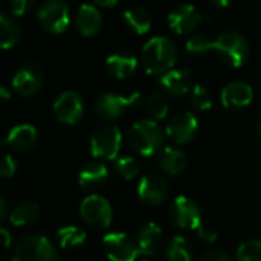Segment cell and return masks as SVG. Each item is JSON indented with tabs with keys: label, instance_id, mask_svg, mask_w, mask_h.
Listing matches in <instances>:
<instances>
[{
	"label": "cell",
	"instance_id": "6da1fadb",
	"mask_svg": "<svg viewBox=\"0 0 261 261\" xmlns=\"http://www.w3.org/2000/svg\"><path fill=\"white\" fill-rule=\"evenodd\" d=\"M177 60V47L167 37H153L142 49V61L147 73H165Z\"/></svg>",
	"mask_w": 261,
	"mask_h": 261
},
{
	"label": "cell",
	"instance_id": "7a4b0ae2",
	"mask_svg": "<svg viewBox=\"0 0 261 261\" xmlns=\"http://www.w3.org/2000/svg\"><path fill=\"white\" fill-rule=\"evenodd\" d=\"M128 142L141 156H153L161 150L164 135L154 121H139L130 128Z\"/></svg>",
	"mask_w": 261,
	"mask_h": 261
},
{
	"label": "cell",
	"instance_id": "3957f363",
	"mask_svg": "<svg viewBox=\"0 0 261 261\" xmlns=\"http://www.w3.org/2000/svg\"><path fill=\"white\" fill-rule=\"evenodd\" d=\"M12 261H58V254L47 237L35 234L23 237L12 251Z\"/></svg>",
	"mask_w": 261,
	"mask_h": 261
},
{
	"label": "cell",
	"instance_id": "277c9868",
	"mask_svg": "<svg viewBox=\"0 0 261 261\" xmlns=\"http://www.w3.org/2000/svg\"><path fill=\"white\" fill-rule=\"evenodd\" d=\"M214 50H217L219 55L232 67H242L249 57V44L246 38L236 31L220 34L216 40Z\"/></svg>",
	"mask_w": 261,
	"mask_h": 261
},
{
	"label": "cell",
	"instance_id": "5b68a950",
	"mask_svg": "<svg viewBox=\"0 0 261 261\" xmlns=\"http://www.w3.org/2000/svg\"><path fill=\"white\" fill-rule=\"evenodd\" d=\"M37 17L41 28L52 34L64 32L70 23L69 8L63 0H46L40 6Z\"/></svg>",
	"mask_w": 261,
	"mask_h": 261
},
{
	"label": "cell",
	"instance_id": "8992f818",
	"mask_svg": "<svg viewBox=\"0 0 261 261\" xmlns=\"http://www.w3.org/2000/svg\"><path fill=\"white\" fill-rule=\"evenodd\" d=\"M81 219L93 228H107L112 223L113 211L107 199L98 194L87 196L80 205Z\"/></svg>",
	"mask_w": 261,
	"mask_h": 261
},
{
	"label": "cell",
	"instance_id": "52a82bcc",
	"mask_svg": "<svg viewBox=\"0 0 261 261\" xmlns=\"http://www.w3.org/2000/svg\"><path fill=\"white\" fill-rule=\"evenodd\" d=\"M170 220L171 223L185 231H196L199 225L202 223V214L200 208L194 200L185 196H179L174 199L171 210H170Z\"/></svg>",
	"mask_w": 261,
	"mask_h": 261
},
{
	"label": "cell",
	"instance_id": "ba28073f",
	"mask_svg": "<svg viewBox=\"0 0 261 261\" xmlns=\"http://www.w3.org/2000/svg\"><path fill=\"white\" fill-rule=\"evenodd\" d=\"M121 132L115 125H104L96 130L90 139V150L95 158L116 159L121 148Z\"/></svg>",
	"mask_w": 261,
	"mask_h": 261
},
{
	"label": "cell",
	"instance_id": "9c48e42d",
	"mask_svg": "<svg viewBox=\"0 0 261 261\" xmlns=\"http://www.w3.org/2000/svg\"><path fill=\"white\" fill-rule=\"evenodd\" d=\"M142 101L141 93H133L130 96H122L116 93H106L95 102V112L102 119H118L125 109L139 106Z\"/></svg>",
	"mask_w": 261,
	"mask_h": 261
},
{
	"label": "cell",
	"instance_id": "30bf717a",
	"mask_svg": "<svg viewBox=\"0 0 261 261\" xmlns=\"http://www.w3.org/2000/svg\"><path fill=\"white\" fill-rule=\"evenodd\" d=\"M102 248L110 261H136L141 255L138 245L122 232H110L104 236Z\"/></svg>",
	"mask_w": 261,
	"mask_h": 261
},
{
	"label": "cell",
	"instance_id": "8fae6325",
	"mask_svg": "<svg viewBox=\"0 0 261 261\" xmlns=\"http://www.w3.org/2000/svg\"><path fill=\"white\" fill-rule=\"evenodd\" d=\"M44 83V75L37 63H24L15 73L12 80V87L21 96L35 95Z\"/></svg>",
	"mask_w": 261,
	"mask_h": 261
},
{
	"label": "cell",
	"instance_id": "7c38bea8",
	"mask_svg": "<svg viewBox=\"0 0 261 261\" xmlns=\"http://www.w3.org/2000/svg\"><path fill=\"white\" fill-rule=\"evenodd\" d=\"M139 199L151 206H158L164 203L168 197V185L158 174H147L139 180L138 185Z\"/></svg>",
	"mask_w": 261,
	"mask_h": 261
},
{
	"label": "cell",
	"instance_id": "4fadbf2b",
	"mask_svg": "<svg viewBox=\"0 0 261 261\" xmlns=\"http://www.w3.org/2000/svg\"><path fill=\"white\" fill-rule=\"evenodd\" d=\"M203 20L205 17L193 5H180L168 14V26L177 34L193 32Z\"/></svg>",
	"mask_w": 261,
	"mask_h": 261
},
{
	"label": "cell",
	"instance_id": "5bb4252c",
	"mask_svg": "<svg viewBox=\"0 0 261 261\" xmlns=\"http://www.w3.org/2000/svg\"><path fill=\"white\" fill-rule=\"evenodd\" d=\"M54 112L60 122L67 125L76 124L83 116V101L75 92H64L54 104Z\"/></svg>",
	"mask_w": 261,
	"mask_h": 261
},
{
	"label": "cell",
	"instance_id": "9a60e30c",
	"mask_svg": "<svg viewBox=\"0 0 261 261\" xmlns=\"http://www.w3.org/2000/svg\"><path fill=\"white\" fill-rule=\"evenodd\" d=\"M197 133V119L190 112L177 113L167 125V135L177 144L190 142Z\"/></svg>",
	"mask_w": 261,
	"mask_h": 261
},
{
	"label": "cell",
	"instance_id": "2e32d148",
	"mask_svg": "<svg viewBox=\"0 0 261 261\" xmlns=\"http://www.w3.org/2000/svg\"><path fill=\"white\" fill-rule=\"evenodd\" d=\"M37 139H38L37 130L29 124H23V125L14 127L6 135L5 145H8L17 153H28L35 147Z\"/></svg>",
	"mask_w": 261,
	"mask_h": 261
},
{
	"label": "cell",
	"instance_id": "e0dca14e",
	"mask_svg": "<svg viewBox=\"0 0 261 261\" xmlns=\"http://www.w3.org/2000/svg\"><path fill=\"white\" fill-rule=\"evenodd\" d=\"M107 179H109L107 167L101 162L86 164L78 174V184L84 190H99L106 185Z\"/></svg>",
	"mask_w": 261,
	"mask_h": 261
},
{
	"label": "cell",
	"instance_id": "ac0fdd59",
	"mask_svg": "<svg viewBox=\"0 0 261 261\" xmlns=\"http://www.w3.org/2000/svg\"><path fill=\"white\" fill-rule=\"evenodd\" d=\"M254 92L246 83H231L222 92V102L229 109H240L251 104Z\"/></svg>",
	"mask_w": 261,
	"mask_h": 261
},
{
	"label": "cell",
	"instance_id": "d6986e66",
	"mask_svg": "<svg viewBox=\"0 0 261 261\" xmlns=\"http://www.w3.org/2000/svg\"><path fill=\"white\" fill-rule=\"evenodd\" d=\"M161 86L173 96H182L190 92L193 78L190 70H168L161 76Z\"/></svg>",
	"mask_w": 261,
	"mask_h": 261
},
{
	"label": "cell",
	"instance_id": "ffe728a7",
	"mask_svg": "<svg viewBox=\"0 0 261 261\" xmlns=\"http://www.w3.org/2000/svg\"><path fill=\"white\" fill-rule=\"evenodd\" d=\"M40 216H41V208L37 203L21 202L11 210L8 219L12 226L21 228V226H31V225L37 223Z\"/></svg>",
	"mask_w": 261,
	"mask_h": 261
},
{
	"label": "cell",
	"instance_id": "44dd1931",
	"mask_svg": "<svg viewBox=\"0 0 261 261\" xmlns=\"http://www.w3.org/2000/svg\"><path fill=\"white\" fill-rule=\"evenodd\" d=\"M162 239V229L158 223L150 222L147 223L138 234V248L141 255L151 257L156 254Z\"/></svg>",
	"mask_w": 261,
	"mask_h": 261
},
{
	"label": "cell",
	"instance_id": "7402d4cb",
	"mask_svg": "<svg viewBox=\"0 0 261 261\" xmlns=\"http://www.w3.org/2000/svg\"><path fill=\"white\" fill-rule=\"evenodd\" d=\"M101 23H102V18L96 8L90 5L80 6L76 12V28L83 35L86 37L95 35L101 29Z\"/></svg>",
	"mask_w": 261,
	"mask_h": 261
},
{
	"label": "cell",
	"instance_id": "603a6c76",
	"mask_svg": "<svg viewBox=\"0 0 261 261\" xmlns=\"http://www.w3.org/2000/svg\"><path fill=\"white\" fill-rule=\"evenodd\" d=\"M159 165L167 174L177 176L187 168V156L177 148L167 147L159 154Z\"/></svg>",
	"mask_w": 261,
	"mask_h": 261
},
{
	"label": "cell",
	"instance_id": "cb8c5ba5",
	"mask_svg": "<svg viewBox=\"0 0 261 261\" xmlns=\"http://www.w3.org/2000/svg\"><path fill=\"white\" fill-rule=\"evenodd\" d=\"M106 67L112 76L119 78V80H125L135 73V70L138 67V61H136V58H133L130 55L116 54V55H112L107 58Z\"/></svg>",
	"mask_w": 261,
	"mask_h": 261
},
{
	"label": "cell",
	"instance_id": "d4e9b609",
	"mask_svg": "<svg viewBox=\"0 0 261 261\" xmlns=\"http://www.w3.org/2000/svg\"><path fill=\"white\" fill-rule=\"evenodd\" d=\"M124 20L128 24V28H132L136 34L142 35L147 34L151 28V15L145 8L141 6H135L130 8L124 12Z\"/></svg>",
	"mask_w": 261,
	"mask_h": 261
},
{
	"label": "cell",
	"instance_id": "484cf974",
	"mask_svg": "<svg viewBox=\"0 0 261 261\" xmlns=\"http://www.w3.org/2000/svg\"><path fill=\"white\" fill-rule=\"evenodd\" d=\"M0 28H2V47L9 49L12 47L21 37V28L17 20L9 17L6 12L0 15Z\"/></svg>",
	"mask_w": 261,
	"mask_h": 261
},
{
	"label": "cell",
	"instance_id": "4316f807",
	"mask_svg": "<svg viewBox=\"0 0 261 261\" xmlns=\"http://www.w3.org/2000/svg\"><path fill=\"white\" fill-rule=\"evenodd\" d=\"M57 239L58 243L63 249H69V248H78L86 242V232L78 228V226H63L57 231Z\"/></svg>",
	"mask_w": 261,
	"mask_h": 261
},
{
	"label": "cell",
	"instance_id": "83f0119b",
	"mask_svg": "<svg viewBox=\"0 0 261 261\" xmlns=\"http://www.w3.org/2000/svg\"><path fill=\"white\" fill-rule=\"evenodd\" d=\"M168 261H193V248L187 239L176 236L167 248Z\"/></svg>",
	"mask_w": 261,
	"mask_h": 261
},
{
	"label": "cell",
	"instance_id": "f1b7e54d",
	"mask_svg": "<svg viewBox=\"0 0 261 261\" xmlns=\"http://www.w3.org/2000/svg\"><path fill=\"white\" fill-rule=\"evenodd\" d=\"M147 112L153 119H164L168 113V101L161 92H154L147 99Z\"/></svg>",
	"mask_w": 261,
	"mask_h": 261
},
{
	"label": "cell",
	"instance_id": "f546056e",
	"mask_svg": "<svg viewBox=\"0 0 261 261\" xmlns=\"http://www.w3.org/2000/svg\"><path fill=\"white\" fill-rule=\"evenodd\" d=\"M115 170L116 173L125 179V180H133L138 174H139V167L138 162L133 158L124 156V158H118L115 162Z\"/></svg>",
	"mask_w": 261,
	"mask_h": 261
},
{
	"label": "cell",
	"instance_id": "4dcf8cb0",
	"mask_svg": "<svg viewBox=\"0 0 261 261\" xmlns=\"http://www.w3.org/2000/svg\"><path fill=\"white\" fill-rule=\"evenodd\" d=\"M237 261H261V240H249L237 249Z\"/></svg>",
	"mask_w": 261,
	"mask_h": 261
},
{
	"label": "cell",
	"instance_id": "1f68e13d",
	"mask_svg": "<svg viewBox=\"0 0 261 261\" xmlns=\"http://www.w3.org/2000/svg\"><path fill=\"white\" fill-rule=\"evenodd\" d=\"M216 41L210 38V35L206 34H197L188 38L187 41V49L191 54H205L214 49Z\"/></svg>",
	"mask_w": 261,
	"mask_h": 261
},
{
	"label": "cell",
	"instance_id": "d6a6232c",
	"mask_svg": "<svg viewBox=\"0 0 261 261\" xmlns=\"http://www.w3.org/2000/svg\"><path fill=\"white\" fill-rule=\"evenodd\" d=\"M191 102L196 109L205 112V110H210L213 107V101H211V95L210 92L200 86V84H196L191 90Z\"/></svg>",
	"mask_w": 261,
	"mask_h": 261
},
{
	"label": "cell",
	"instance_id": "836d02e7",
	"mask_svg": "<svg viewBox=\"0 0 261 261\" xmlns=\"http://www.w3.org/2000/svg\"><path fill=\"white\" fill-rule=\"evenodd\" d=\"M197 231V236L202 242H206V243H214L219 237V231L216 229V226H213L211 223H206L202 220V223L199 225V228L196 229Z\"/></svg>",
	"mask_w": 261,
	"mask_h": 261
},
{
	"label": "cell",
	"instance_id": "e575fe53",
	"mask_svg": "<svg viewBox=\"0 0 261 261\" xmlns=\"http://www.w3.org/2000/svg\"><path fill=\"white\" fill-rule=\"evenodd\" d=\"M35 0H9V6L14 15H23L26 14L32 6Z\"/></svg>",
	"mask_w": 261,
	"mask_h": 261
},
{
	"label": "cell",
	"instance_id": "d590c367",
	"mask_svg": "<svg viewBox=\"0 0 261 261\" xmlns=\"http://www.w3.org/2000/svg\"><path fill=\"white\" fill-rule=\"evenodd\" d=\"M15 170H17V165H15V161L12 159V156L6 154L2 161V167H0V174L3 179H9L15 174Z\"/></svg>",
	"mask_w": 261,
	"mask_h": 261
},
{
	"label": "cell",
	"instance_id": "8d00e7d4",
	"mask_svg": "<svg viewBox=\"0 0 261 261\" xmlns=\"http://www.w3.org/2000/svg\"><path fill=\"white\" fill-rule=\"evenodd\" d=\"M199 261H231L229 255L223 251H219V249H214V251H210L206 254H203Z\"/></svg>",
	"mask_w": 261,
	"mask_h": 261
},
{
	"label": "cell",
	"instance_id": "74e56055",
	"mask_svg": "<svg viewBox=\"0 0 261 261\" xmlns=\"http://www.w3.org/2000/svg\"><path fill=\"white\" fill-rule=\"evenodd\" d=\"M2 237H3V246L5 249H8L11 246V234L8 232L6 228H2Z\"/></svg>",
	"mask_w": 261,
	"mask_h": 261
},
{
	"label": "cell",
	"instance_id": "f35d334b",
	"mask_svg": "<svg viewBox=\"0 0 261 261\" xmlns=\"http://www.w3.org/2000/svg\"><path fill=\"white\" fill-rule=\"evenodd\" d=\"M95 3H98L99 6H104V8H110V6H115L118 3V0H93Z\"/></svg>",
	"mask_w": 261,
	"mask_h": 261
},
{
	"label": "cell",
	"instance_id": "ab89813d",
	"mask_svg": "<svg viewBox=\"0 0 261 261\" xmlns=\"http://www.w3.org/2000/svg\"><path fill=\"white\" fill-rule=\"evenodd\" d=\"M8 216V211H6V200L5 199H0V217L5 219Z\"/></svg>",
	"mask_w": 261,
	"mask_h": 261
},
{
	"label": "cell",
	"instance_id": "60d3db41",
	"mask_svg": "<svg viewBox=\"0 0 261 261\" xmlns=\"http://www.w3.org/2000/svg\"><path fill=\"white\" fill-rule=\"evenodd\" d=\"M216 6H220V8H225V6H228L232 0H211Z\"/></svg>",
	"mask_w": 261,
	"mask_h": 261
},
{
	"label": "cell",
	"instance_id": "b9f144b4",
	"mask_svg": "<svg viewBox=\"0 0 261 261\" xmlns=\"http://www.w3.org/2000/svg\"><path fill=\"white\" fill-rule=\"evenodd\" d=\"M0 95H2V99H3V101H8V99H9V92L6 90L5 86L0 87Z\"/></svg>",
	"mask_w": 261,
	"mask_h": 261
},
{
	"label": "cell",
	"instance_id": "7bdbcfd3",
	"mask_svg": "<svg viewBox=\"0 0 261 261\" xmlns=\"http://www.w3.org/2000/svg\"><path fill=\"white\" fill-rule=\"evenodd\" d=\"M257 130H258V135H260V138H261V118H260V121H258V125H257Z\"/></svg>",
	"mask_w": 261,
	"mask_h": 261
},
{
	"label": "cell",
	"instance_id": "ee69618b",
	"mask_svg": "<svg viewBox=\"0 0 261 261\" xmlns=\"http://www.w3.org/2000/svg\"><path fill=\"white\" fill-rule=\"evenodd\" d=\"M144 261H147V260H144Z\"/></svg>",
	"mask_w": 261,
	"mask_h": 261
}]
</instances>
